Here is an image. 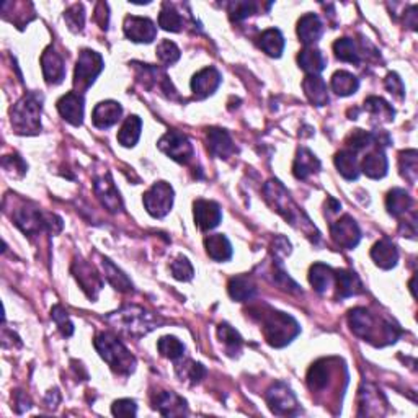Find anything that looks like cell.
Listing matches in <instances>:
<instances>
[{"instance_id":"cell-1","label":"cell","mask_w":418,"mask_h":418,"mask_svg":"<svg viewBox=\"0 0 418 418\" xmlns=\"http://www.w3.org/2000/svg\"><path fill=\"white\" fill-rule=\"evenodd\" d=\"M252 317L260 322L263 335L267 342L274 348H283L299 335L301 327L294 317L286 312L277 310L263 304L260 308L250 309Z\"/></svg>"},{"instance_id":"cell-2","label":"cell","mask_w":418,"mask_h":418,"mask_svg":"<svg viewBox=\"0 0 418 418\" xmlns=\"http://www.w3.org/2000/svg\"><path fill=\"white\" fill-rule=\"evenodd\" d=\"M263 193L269 206H272L277 213L281 214L291 226L303 231L312 242L319 240V231L315 229V226L312 224L308 216L298 208V204L294 203L291 195L288 193V190L283 187L281 182H278V180H269V182L265 185Z\"/></svg>"},{"instance_id":"cell-3","label":"cell","mask_w":418,"mask_h":418,"mask_svg":"<svg viewBox=\"0 0 418 418\" xmlns=\"http://www.w3.org/2000/svg\"><path fill=\"white\" fill-rule=\"evenodd\" d=\"M95 348L115 373L128 376L136 369V358L113 333L102 332L95 337Z\"/></svg>"},{"instance_id":"cell-4","label":"cell","mask_w":418,"mask_h":418,"mask_svg":"<svg viewBox=\"0 0 418 418\" xmlns=\"http://www.w3.org/2000/svg\"><path fill=\"white\" fill-rule=\"evenodd\" d=\"M108 322L131 337H142L157 329L162 324V319L142 308H137V306H126V308L111 314Z\"/></svg>"},{"instance_id":"cell-5","label":"cell","mask_w":418,"mask_h":418,"mask_svg":"<svg viewBox=\"0 0 418 418\" xmlns=\"http://www.w3.org/2000/svg\"><path fill=\"white\" fill-rule=\"evenodd\" d=\"M41 110H43V97L31 92L20 100L10 111L12 126L18 134H38L41 131Z\"/></svg>"},{"instance_id":"cell-6","label":"cell","mask_w":418,"mask_h":418,"mask_svg":"<svg viewBox=\"0 0 418 418\" xmlns=\"http://www.w3.org/2000/svg\"><path fill=\"white\" fill-rule=\"evenodd\" d=\"M12 218L15 224L28 236H36L43 231H50L52 234H56V232L62 229V221L57 216L45 213V211H40L30 204L18 208Z\"/></svg>"},{"instance_id":"cell-7","label":"cell","mask_w":418,"mask_h":418,"mask_svg":"<svg viewBox=\"0 0 418 418\" xmlns=\"http://www.w3.org/2000/svg\"><path fill=\"white\" fill-rule=\"evenodd\" d=\"M103 71V57L98 54L97 51L92 50H82L79 54L77 66H76V76H74V86H76V92H86L95 79L100 76V72Z\"/></svg>"},{"instance_id":"cell-8","label":"cell","mask_w":418,"mask_h":418,"mask_svg":"<svg viewBox=\"0 0 418 418\" xmlns=\"http://www.w3.org/2000/svg\"><path fill=\"white\" fill-rule=\"evenodd\" d=\"M144 206L152 218L161 219L170 213L173 204V188L167 182H157L152 185L149 192H146Z\"/></svg>"},{"instance_id":"cell-9","label":"cell","mask_w":418,"mask_h":418,"mask_svg":"<svg viewBox=\"0 0 418 418\" xmlns=\"http://www.w3.org/2000/svg\"><path fill=\"white\" fill-rule=\"evenodd\" d=\"M158 149L178 163H188L195 157L193 144L183 132L168 131L158 141Z\"/></svg>"},{"instance_id":"cell-10","label":"cell","mask_w":418,"mask_h":418,"mask_svg":"<svg viewBox=\"0 0 418 418\" xmlns=\"http://www.w3.org/2000/svg\"><path fill=\"white\" fill-rule=\"evenodd\" d=\"M265 399H267L269 410H272L274 415H296L299 412L298 399H296L294 393L283 383L272 385V388L268 389L267 395H265Z\"/></svg>"},{"instance_id":"cell-11","label":"cell","mask_w":418,"mask_h":418,"mask_svg":"<svg viewBox=\"0 0 418 418\" xmlns=\"http://www.w3.org/2000/svg\"><path fill=\"white\" fill-rule=\"evenodd\" d=\"M348 322H350L354 335L363 338V340H368L371 343H374V340H383L379 335L378 319L368 309H352L350 314H348Z\"/></svg>"},{"instance_id":"cell-12","label":"cell","mask_w":418,"mask_h":418,"mask_svg":"<svg viewBox=\"0 0 418 418\" xmlns=\"http://www.w3.org/2000/svg\"><path fill=\"white\" fill-rule=\"evenodd\" d=\"M330 234L333 242L347 250H352L361 240V231H359L356 221L348 214L333 222L330 226Z\"/></svg>"},{"instance_id":"cell-13","label":"cell","mask_w":418,"mask_h":418,"mask_svg":"<svg viewBox=\"0 0 418 418\" xmlns=\"http://www.w3.org/2000/svg\"><path fill=\"white\" fill-rule=\"evenodd\" d=\"M72 273L76 279L81 284L82 289L86 291V294L90 299H97V296L100 293V289L103 288V281L102 277L97 273L92 265L83 262V260H77L72 265Z\"/></svg>"},{"instance_id":"cell-14","label":"cell","mask_w":418,"mask_h":418,"mask_svg":"<svg viewBox=\"0 0 418 418\" xmlns=\"http://www.w3.org/2000/svg\"><path fill=\"white\" fill-rule=\"evenodd\" d=\"M124 35L134 43H152L157 36V28L152 20L144 17H129L124 18Z\"/></svg>"},{"instance_id":"cell-15","label":"cell","mask_w":418,"mask_h":418,"mask_svg":"<svg viewBox=\"0 0 418 418\" xmlns=\"http://www.w3.org/2000/svg\"><path fill=\"white\" fill-rule=\"evenodd\" d=\"M41 69L43 76L50 86H57L64 81L66 77V66L59 52L56 51L54 46H47L43 56H41Z\"/></svg>"},{"instance_id":"cell-16","label":"cell","mask_w":418,"mask_h":418,"mask_svg":"<svg viewBox=\"0 0 418 418\" xmlns=\"http://www.w3.org/2000/svg\"><path fill=\"white\" fill-rule=\"evenodd\" d=\"M95 193H97L98 199L102 201V204L110 213H118V211L123 209V201H121L120 192L116 190L110 173H105L102 177H95Z\"/></svg>"},{"instance_id":"cell-17","label":"cell","mask_w":418,"mask_h":418,"mask_svg":"<svg viewBox=\"0 0 418 418\" xmlns=\"http://www.w3.org/2000/svg\"><path fill=\"white\" fill-rule=\"evenodd\" d=\"M195 222L201 231H211L219 226L222 219L221 206L216 201L198 199L195 201Z\"/></svg>"},{"instance_id":"cell-18","label":"cell","mask_w":418,"mask_h":418,"mask_svg":"<svg viewBox=\"0 0 418 418\" xmlns=\"http://www.w3.org/2000/svg\"><path fill=\"white\" fill-rule=\"evenodd\" d=\"M221 74L216 67H206L192 79V90L195 97L203 100L213 95L221 86Z\"/></svg>"},{"instance_id":"cell-19","label":"cell","mask_w":418,"mask_h":418,"mask_svg":"<svg viewBox=\"0 0 418 418\" xmlns=\"http://www.w3.org/2000/svg\"><path fill=\"white\" fill-rule=\"evenodd\" d=\"M57 110L62 118L72 126L83 123V97L77 92H69L57 102Z\"/></svg>"},{"instance_id":"cell-20","label":"cell","mask_w":418,"mask_h":418,"mask_svg":"<svg viewBox=\"0 0 418 418\" xmlns=\"http://www.w3.org/2000/svg\"><path fill=\"white\" fill-rule=\"evenodd\" d=\"M123 115V107L118 102H113V100H107V102L98 103L93 110L92 121L95 128L98 129H107L111 126L116 124Z\"/></svg>"},{"instance_id":"cell-21","label":"cell","mask_w":418,"mask_h":418,"mask_svg":"<svg viewBox=\"0 0 418 418\" xmlns=\"http://www.w3.org/2000/svg\"><path fill=\"white\" fill-rule=\"evenodd\" d=\"M206 141H208V151L214 157L227 158L236 152V146L232 142L229 132L226 129L211 128L206 132Z\"/></svg>"},{"instance_id":"cell-22","label":"cell","mask_w":418,"mask_h":418,"mask_svg":"<svg viewBox=\"0 0 418 418\" xmlns=\"http://www.w3.org/2000/svg\"><path fill=\"white\" fill-rule=\"evenodd\" d=\"M154 409L163 417H182L188 414L187 400L175 393H158L154 400Z\"/></svg>"},{"instance_id":"cell-23","label":"cell","mask_w":418,"mask_h":418,"mask_svg":"<svg viewBox=\"0 0 418 418\" xmlns=\"http://www.w3.org/2000/svg\"><path fill=\"white\" fill-rule=\"evenodd\" d=\"M333 378V368H332V359H319L312 364L309 373H308V385L310 390H319L327 389V385H330Z\"/></svg>"},{"instance_id":"cell-24","label":"cell","mask_w":418,"mask_h":418,"mask_svg":"<svg viewBox=\"0 0 418 418\" xmlns=\"http://www.w3.org/2000/svg\"><path fill=\"white\" fill-rule=\"evenodd\" d=\"M322 33H324V25H322L320 18L315 13H306L304 17H301L298 22V35L301 43L306 47L317 43Z\"/></svg>"},{"instance_id":"cell-25","label":"cell","mask_w":418,"mask_h":418,"mask_svg":"<svg viewBox=\"0 0 418 418\" xmlns=\"http://www.w3.org/2000/svg\"><path fill=\"white\" fill-rule=\"evenodd\" d=\"M337 281V294L340 299L352 298L363 293V283L359 277L350 269H337L335 272Z\"/></svg>"},{"instance_id":"cell-26","label":"cell","mask_w":418,"mask_h":418,"mask_svg":"<svg viewBox=\"0 0 418 418\" xmlns=\"http://www.w3.org/2000/svg\"><path fill=\"white\" fill-rule=\"evenodd\" d=\"M320 170V161L308 147H301L293 163V173L298 180L309 178L312 173Z\"/></svg>"},{"instance_id":"cell-27","label":"cell","mask_w":418,"mask_h":418,"mask_svg":"<svg viewBox=\"0 0 418 418\" xmlns=\"http://www.w3.org/2000/svg\"><path fill=\"white\" fill-rule=\"evenodd\" d=\"M371 258L379 268L390 269L399 262V250L389 239H383L374 243L371 248Z\"/></svg>"},{"instance_id":"cell-28","label":"cell","mask_w":418,"mask_h":418,"mask_svg":"<svg viewBox=\"0 0 418 418\" xmlns=\"http://www.w3.org/2000/svg\"><path fill=\"white\" fill-rule=\"evenodd\" d=\"M388 168H389V161L381 147L374 149L373 152H369L361 163V170L364 175L373 180H379L388 175Z\"/></svg>"},{"instance_id":"cell-29","label":"cell","mask_w":418,"mask_h":418,"mask_svg":"<svg viewBox=\"0 0 418 418\" xmlns=\"http://www.w3.org/2000/svg\"><path fill=\"white\" fill-rule=\"evenodd\" d=\"M306 97L315 107H325L329 103V88L320 76H308L303 82Z\"/></svg>"},{"instance_id":"cell-30","label":"cell","mask_w":418,"mask_h":418,"mask_svg":"<svg viewBox=\"0 0 418 418\" xmlns=\"http://www.w3.org/2000/svg\"><path fill=\"white\" fill-rule=\"evenodd\" d=\"M298 62H299V67L303 69L304 72H308V76H319L327 66L324 54H322L317 47H312V46L304 47V50L299 52Z\"/></svg>"},{"instance_id":"cell-31","label":"cell","mask_w":418,"mask_h":418,"mask_svg":"<svg viewBox=\"0 0 418 418\" xmlns=\"http://www.w3.org/2000/svg\"><path fill=\"white\" fill-rule=\"evenodd\" d=\"M359 399H361V402H359L361 409H364L359 412V415H381L383 414L381 412V405H388L381 390L369 384L363 385V389L359 390Z\"/></svg>"},{"instance_id":"cell-32","label":"cell","mask_w":418,"mask_h":418,"mask_svg":"<svg viewBox=\"0 0 418 418\" xmlns=\"http://www.w3.org/2000/svg\"><path fill=\"white\" fill-rule=\"evenodd\" d=\"M335 281V272L325 263H314L309 269V283L317 293H325Z\"/></svg>"},{"instance_id":"cell-33","label":"cell","mask_w":418,"mask_h":418,"mask_svg":"<svg viewBox=\"0 0 418 418\" xmlns=\"http://www.w3.org/2000/svg\"><path fill=\"white\" fill-rule=\"evenodd\" d=\"M204 247L208 255L216 262H227L232 257V245L229 239L222 234H214L204 239Z\"/></svg>"},{"instance_id":"cell-34","label":"cell","mask_w":418,"mask_h":418,"mask_svg":"<svg viewBox=\"0 0 418 418\" xmlns=\"http://www.w3.org/2000/svg\"><path fill=\"white\" fill-rule=\"evenodd\" d=\"M412 203H414V199L402 188L390 190L388 193V198H385V208H388L389 214L394 216V218L404 216L412 208Z\"/></svg>"},{"instance_id":"cell-35","label":"cell","mask_w":418,"mask_h":418,"mask_svg":"<svg viewBox=\"0 0 418 418\" xmlns=\"http://www.w3.org/2000/svg\"><path fill=\"white\" fill-rule=\"evenodd\" d=\"M227 291H229V296L234 301L245 303V301H250L255 296L257 288L248 277H234L231 278L229 284H227Z\"/></svg>"},{"instance_id":"cell-36","label":"cell","mask_w":418,"mask_h":418,"mask_svg":"<svg viewBox=\"0 0 418 418\" xmlns=\"http://www.w3.org/2000/svg\"><path fill=\"white\" fill-rule=\"evenodd\" d=\"M141 129H142V120L139 116L136 115L129 116V118H126V121L118 132V142L124 147L136 146L141 137Z\"/></svg>"},{"instance_id":"cell-37","label":"cell","mask_w":418,"mask_h":418,"mask_svg":"<svg viewBox=\"0 0 418 418\" xmlns=\"http://www.w3.org/2000/svg\"><path fill=\"white\" fill-rule=\"evenodd\" d=\"M359 88V81L352 72L338 71L332 76V90L338 97H350Z\"/></svg>"},{"instance_id":"cell-38","label":"cell","mask_w":418,"mask_h":418,"mask_svg":"<svg viewBox=\"0 0 418 418\" xmlns=\"http://www.w3.org/2000/svg\"><path fill=\"white\" fill-rule=\"evenodd\" d=\"M260 47L272 57H279L284 51V38L278 28L265 30L260 35Z\"/></svg>"},{"instance_id":"cell-39","label":"cell","mask_w":418,"mask_h":418,"mask_svg":"<svg viewBox=\"0 0 418 418\" xmlns=\"http://www.w3.org/2000/svg\"><path fill=\"white\" fill-rule=\"evenodd\" d=\"M102 265L105 268V277H107L111 286L116 291H120V293H129V291H132V283L129 281V278L113 262H110L108 258H103Z\"/></svg>"},{"instance_id":"cell-40","label":"cell","mask_w":418,"mask_h":418,"mask_svg":"<svg viewBox=\"0 0 418 418\" xmlns=\"http://www.w3.org/2000/svg\"><path fill=\"white\" fill-rule=\"evenodd\" d=\"M335 167L337 170L340 172V175L347 180H356L359 177V168H358V162L356 157H354V152L343 149L340 152H337L335 156Z\"/></svg>"},{"instance_id":"cell-41","label":"cell","mask_w":418,"mask_h":418,"mask_svg":"<svg viewBox=\"0 0 418 418\" xmlns=\"http://www.w3.org/2000/svg\"><path fill=\"white\" fill-rule=\"evenodd\" d=\"M364 110H366L373 118L378 120L379 123H389L395 116L394 108L381 97H369L366 102H364Z\"/></svg>"},{"instance_id":"cell-42","label":"cell","mask_w":418,"mask_h":418,"mask_svg":"<svg viewBox=\"0 0 418 418\" xmlns=\"http://www.w3.org/2000/svg\"><path fill=\"white\" fill-rule=\"evenodd\" d=\"M399 168H400V175L404 177L409 183L415 185L417 177H418V152L415 149L400 152Z\"/></svg>"},{"instance_id":"cell-43","label":"cell","mask_w":418,"mask_h":418,"mask_svg":"<svg viewBox=\"0 0 418 418\" xmlns=\"http://www.w3.org/2000/svg\"><path fill=\"white\" fill-rule=\"evenodd\" d=\"M158 25H161L166 31L178 33V31H182L185 22L182 15H180L170 4L166 2L162 7L161 15H158Z\"/></svg>"},{"instance_id":"cell-44","label":"cell","mask_w":418,"mask_h":418,"mask_svg":"<svg viewBox=\"0 0 418 418\" xmlns=\"http://www.w3.org/2000/svg\"><path fill=\"white\" fill-rule=\"evenodd\" d=\"M333 52H335L337 59L343 62H350V64H358L359 62V52L356 43L352 38H340L333 43Z\"/></svg>"},{"instance_id":"cell-45","label":"cell","mask_w":418,"mask_h":418,"mask_svg":"<svg viewBox=\"0 0 418 418\" xmlns=\"http://www.w3.org/2000/svg\"><path fill=\"white\" fill-rule=\"evenodd\" d=\"M157 348H158V353H161L162 356L172 359V361H175V359L182 358L183 353H185L183 343L180 342L177 337H172V335L162 337L161 340L157 342Z\"/></svg>"},{"instance_id":"cell-46","label":"cell","mask_w":418,"mask_h":418,"mask_svg":"<svg viewBox=\"0 0 418 418\" xmlns=\"http://www.w3.org/2000/svg\"><path fill=\"white\" fill-rule=\"evenodd\" d=\"M177 374L182 381H190L192 384H198L206 376V368L201 363H195L192 359L177 364Z\"/></svg>"},{"instance_id":"cell-47","label":"cell","mask_w":418,"mask_h":418,"mask_svg":"<svg viewBox=\"0 0 418 418\" xmlns=\"http://www.w3.org/2000/svg\"><path fill=\"white\" fill-rule=\"evenodd\" d=\"M218 333H219L221 342L224 343L231 354H234L240 350V347L243 343L242 337L239 335V332H237L236 329H232L229 324H221L219 329H218Z\"/></svg>"},{"instance_id":"cell-48","label":"cell","mask_w":418,"mask_h":418,"mask_svg":"<svg viewBox=\"0 0 418 418\" xmlns=\"http://www.w3.org/2000/svg\"><path fill=\"white\" fill-rule=\"evenodd\" d=\"M374 144V134L373 132L363 131V129H354L347 139L348 151H352L356 154V152L366 149V147Z\"/></svg>"},{"instance_id":"cell-49","label":"cell","mask_w":418,"mask_h":418,"mask_svg":"<svg viewBox=\"0 0 418 418\" xmlns=\"http://www.w3.org/2000/svg\"><path fill=\"white\" fill-rule=\"evenodd\" d=\"M66 23L69 28L74 33H79V31L83 30V25H86V10H83L82 4H74L72 7H69L64 13Z\"/></svg>"},{"instance_id":"cell-50","label":"cell","mask_w":418,"mask_h":418,"mask_svg":"<svg viewBox=\"0 0 418 418\" xmlns=\"http://www.w3.org/2000/svg\"><path fill=\"white\" fill-rule=\"evenodd\" d=\"M258 4L257 2H247V0H239V2H232L229 5V13L232 22H242L250 17V15L257 13Z\"/></svg>"},{"instance_id":"cell-51","label":"cell","mask_w":418,"mask_h":418,"mask_svg":"<svg viewBox=\"0 0 418 418\" xmlns=\"http://www.w3.org/2000/svg\"><path fill=\"white\" fill-rule=\"evenodd\" d=\"M157 57L162 64L172 66L180 59V50L178 46L170 40L162 41L161 45L157 46Z\"/></svg>"},{"instance_id":"cell-52","label":"cell","mask_w":418,"mask_h":418,"mask_svg":"<svg viewBox=\"0 0 418 418\" xmlns=\"http://www.w3.org/2000/svg\"><path fill=\"white\" fill-rule=\"evenodd\" d=\"M51 317L52 320L56 322L57 329L61 330V333L64 337H71L74 333V324L69 319V312L62 308V306H54L51 310Z\"/></svg>"},{"instance_id":"cell-53","label":"cell","mask_w":418,"mask_h":418,"mask_svg":"<svg viewBox=\"0 0 418 418\" xmlns=\"http://www.w3.org/2000/svg\"><path fill=\"white\" fill-rule=\"evenodd\" d=\"M170 269H172L173 278L178 279V281H190L195 273L192 263H190L187 257H178L177 260L172 263Z\"/></svg>"},{"instance_id":"cell-54","label":"cell","mask_w":418,"mask_h":418,"mask_svg":"<svg viewBox=\"0 0 418 418\" xmlns=\"http://www.w3.org/2000/svg\"><path fill=\"white\" fill-rule=\"evenodd\" d=\"M136 412H137V405L136 402L131 399L116 400L113 407H111V414L115 417H134Z\"/></svg>"},{"instance_id":"cell-55","label":"cell","mask_w":418,"mask_h":418,"mask_svg":"<svg viewBox=\"0 0 418 418\" xmlns=\"http://www.w3.org/2000/svg\"><path fill=\"white\" fill-rule=\"evenodd\" d=\"M385 88L390 95H394L397 100H404L405 97V88H404V82L402 79L397 76L395 72H390L388 77H385Z\"/></svg>"},{"instance_id":"cell-56","label":"cell","mask_w":418,"mask_h":418,"mask_svg":"<svg viewBox=\"0 0 418 418\" xmlns=\"http://www.w3.org/2000/svg\"><path fill=\"white\" fill-rule=\"evenodd\" d=\"M95 20H97L100 28L107 30L108 28V5L100 2L97 5V10H95Z\"/></svg>"},{"instance_id":"cell-57","label":"cell","mask_w":418,"mask_h":418,"mask_svg":"<svg viewBox=\"0 0 418 418\" xmlns=\"http://www.w3.org/2000/svg\"><path fill=\"white\" fill-rule=\"evenodd\" d=\"M400 234H405L404 237H410V239H415V236H417L415 214L412 216V219H410V221L400 222Z\"/></svg>"},{"instance_id":"cell-58","label":"cell","mask_w":418,"mask_h":418,"mask_svg":"<svg viewBox=\"0 0 418 418\" xmlns=\"http://www.w3.org/2000/svg\"><path fill=\"white\" fill-rule=\"evenodd\" d=\"M405 25L410 26L412 30H417V7H410L409 12L405 13Z\"/></svg>"}]
</instances>
